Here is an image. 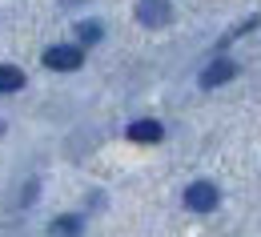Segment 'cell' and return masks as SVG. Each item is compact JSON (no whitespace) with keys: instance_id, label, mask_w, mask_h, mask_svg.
Listing matches in <instances>:
<instances>
[{"instance_id":"cell-1","label":"cell","mask_w":261,"mask_h":237,"mask_svg":"<svg viewBox=\"0 0 261 237\" xmlns=\"http://www.w3.org/2000/svg\"><path fill=\"white\" fill-rule=\"evenodd\" d=\"M81 61H85L81 44H53V48H44V65L57 68V72H72V68H81Z\"/></svg>"},{"instance_id":"cell-2","label":"cell","mask_w":261,"mask_h":237,"mask_svg":"<svg viewBox=\"0 0 261 237\" xmlns=\"http://www.w3.org/2000/svg\"><path fill=\"white\" fill-rule=\"evenodd\" d=\"M137 20L145 29H165L173 20V4L169 0H137Z\"/></svg>"},{"instance_id":"cell-3","label":"cell","mask_w":261,"mask_h":237,"mask_svg":"<svg viewBox=\"0 0 261 237\" xmlns=\"http://www.w3.org/2000/svg\"><path fill=\"white\" fill-rule=\"evenodd\" d=\"M217 201H221V193H217L213 181H193V185L185 189V205H189L193 213H209V209H217Z\"/></svg>"},{"instance_id":"cell-4","label":"cell","mask_w":261,"mask_h":237,"mask_svg":"<svg viewBox=\"0 0 261 237\" xmlns=\"http://www.w3.org/2000/svg\"><path fill=\"white\" fill-rule=\"evenodd\" d=\"M237 76V65L233 61H213V65H205V72H201V89H217V85H225V81H233Z\"/></svg>"},{"instance_id":"cell-5","label":"cell","mask_w":261,"mask_h":237,"mask_svg":"<svg viewBox=\"0 0 261 237\" xmlns=\"http://www.w3.org/2000/svg\"><path fill=\"white\" fill-rule=\"evenodd\" d=\"M165 137L161 121H133L129 125V141H137V145H157Z\"/></svg>"},{"instance_id":"cell-6","label":"cell","mask_w":261,"mask_h":237,"mask_svg":"<svg viewBox=\"0 0 261 237\" xmlns=\"http://www.w3.org/2000/svg\"><path fill=\"white\" fill-rule=\"evenodd\" d=\"M24 85V72L16 65H0V93H16Z\"/></svg>"},{"instance_id":"cell-7","label":"cell","mask_w":261,"mask_h":237,"mask_svg":"<svg viewBox=\"0 0 261 237\" xmlns=\"http://www.w3.org/2000/svg\"><path fill=\"white\" fill-rule=\"evenodd\" d=\"M100 33H105V29H100V20H81V24H76V36H81V44H97Z\"/></svg>"},{"instance_id":"cell-8","label":"cell","mask_w":261,"mask_h":237,"mask_svg":"<svg viewBox=\"0 0 261 237\" xmlns=\"http://www.w3.org/2000/svg\"><path fill=\"white\" fill-rule=\"evenodd\" d=\"M53 233L76 237V233H81V217H57V221H53Z\"/></svg>"},{"instance_id":"cell-9","label":"cell","mask_w":261,"mask_h":237,"mask_svg":"<svg viewBox=\"0 0 261 237\" xmlns=\"http://www.w3.org/2000/svg\"><path fill=\"white\" fill-rule=\"evenodd\" d=\"M65 4H72V0H65Z\"/></svg>"}]
</instances>
